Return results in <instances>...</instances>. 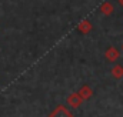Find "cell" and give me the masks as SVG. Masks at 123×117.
Masks as SVG:
<instances>
[{
    "label": "cell",
    "mask_w": 123,
    "mask_h": 117,
    "mask_svg": "<svg viewBox=\"0 0 123 117\" xmlns=\"http://www.w3.org/2000/svg\"><path fill=\"white\" fill-rule=\"evenodd\" d=\"M92 30H93L92 22H90V20H87V19L82 20V22L77 24V31H79V33H82V34H87V33H90Z\"/></svg>",
    "instance_id": "obj_5"
},
{
    "label": "cell",
    "mask_w": 123,
    "mask_h": 117,
    "mask_svg": "<svg viewBox=\"0 0 123 117\" xmlns=\"http://www.w3.org/2000/svg\"><path fill=\"white\" fill-rule=\"evenodd\" d=\"M122 52H123V44H122Z\"/></svg>",
    "instance_id": "obj_9"
},
{
    "label": "cell",
    "mask_w": 123,
    "mask_h": 117,
    "mask_svg": "<svg viewBox=\"0 0 123 117\" xmlns=\"http://www.w3.org/2000/svg\"><path fill=\"white\" fill-rule=\"evenodd\" d=\"M99 9H100V13L105 14V16H112L113 12H115V7H113V4L110 1H103Z\"/></svg>",
    "instance_id": "obj_6"
},
{
    "label": "cell",
    "mask_w": 123,
    "mask_h": 117,
    "mask_svg": "<svg viewBox=\"0 0 123 117\" xmlns=\"http://www.w3.org/2000/svg\"><path fill=\"white\" fill-rule=\"evenodd\" d=\"M49 117H74L73 114H72V111L66 107V106H57L50 114H49Z\"/></svg>",
    "instance_id": "obj_1"
},
{
    "label": "cell",
    "mask_w": 123,
    "mask_h": 117,
    "mask_svg": "<svg viewBox=\"0 0 123 117\" xmlns=\"http://www.w3.org/2000/svg\"><path fill=\"white\" fill-rule=\"evenodd\" d=\"M77 94L80 96L82 100H90L92 96H93V90L89 84H83V86L80 87V90L77 91Z\"/></svg>",
    "instance_id": "obj_4"
},
{
    "label": "cell",
    "mask_w": 123,
    "mask_h": 117,
    "mask_svg": "<svg viewBox=\"0 0 123 117\" xmlns=\"http://www.w3.org/2000/svg\"><path fill=\"white\" fill-rule=\"evenodd\" d=\"M119 57H120V52H119V49H116V47H113V46H110V47L106 49V52H105V58H106L107 61L115 63Z\"/></svg>",
    "instance_id": "obj_2"
},
{
    "label": "cell",
    "mask_w": 123,
    "mask_h": 117,
    "mask_svg": "<svg viewBox=\"0 0 123 117\" xmlns=\"http://www.w3.org/2000/svg\"><path fill=\"white\" fill-rule=\"evenodd\" d=\"M66 101H67L69 107H72V109H79L83 100L80 99V96H79L77 93H72V94H69V96H67Z\"/></svg>",
    "instance_id": "obj_3"
},
{
    "label": "cell",
    "mask_w": 123,
    "mask_h": 117,
    "mask_svg": "<svg viewBox=\"0 0 123 117\" xmlns=\"http://www.w3.org/2000/svg\"><path fill=\"white\" fill-rule=\"evenodd\" d=\"M110 74H112V77L116 79V80L123 79V66L122 64H115V66L112 67V70H110Z\"/></svg>",
    "instance_id": "obj_7"
},
{
    "label": "cell",
    "mask_w": 123,
    "mask_h": 117,
    "mask_svg": "<svg viewBox=\"0 0 123 117\" xmlns=\"http://www.w3.org/2000/svg\"><path fill=\"white\" fill-rule=\"evenodd\" d=\"M117 1H119V4H120V6L123 7V0H117Z\"/></svg>",
    "instance_id": "obj_8"
}]
</instances>
